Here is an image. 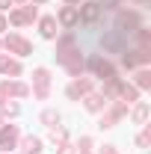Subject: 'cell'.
Returning <instances> with one entry per match:
<instances>
[{
    "instance_id": "cell-8",
    "label": "cell",
    "mask_w": 151,
    "mask_h": 154,
    "mask_svg": "<svg viewBox=\"0 0 151 154\" xmlns=\"http://www.w3.org/2000/svg\"><path fill=\"white\" fill-rule=\"evenodd\" d=\"M33 83H36V98H48L51 71H48V68H36V71H33Z\"/></svg>"
},
{
    "instance_id": "cell-16",
    "label": "cell",
    "mask_w": 151,
    "mask_h": 154,
    "mask_svg": "<svg viewBox=\"0 0 151 154\" xmlns=\"http://www.w3.org/2000/svg\"><path fill=\"white\" fill-rule=\"evenodd\" d=\"M3 92H6V95H18V98H24V95H30V89H27V86H24V83H9V80H6V83H3Z\"/></svg>"
},
{
    "instance_id": "cell-33",
    "label": "cell",
    "mask_w": 151,
    "mask_h": 154,
    "mask_svg": "<svg viewBox=\"0 0 151 154\" xmlns=\"http://www.w3.org/2000/svg\"><path fill=\"white\" fill-rule=\"evenodd\" d=\"M33 3H45V0H33Z\"/></svg>"
},
{
    "instance_id": "cell-7",
    "label": "cell",
    "mask_w": 151,
    "mask_h": 154,
    "mask_svg": "<svg viewBox=\"0 0 151 154\" xmlns=\"http://www.w3.org/2000/svg\"><path fill=\"white\" fill-rule=\"evenodd\" d=\"M77 15L83 24H95V21L101 18V6H98V0H89V3H83L80 9H77Z\"/></svg>"
},
{
    "instance_id": "cell-32",
    "label": "cell",
    "mask_w": 151,
    "mask_h": 154,
    "mask_svg": "<svg viewBox=\"0 0 151 154\" xmlns=\"http://www.w3.org/2000/svg\"><path fill=\"white\" fill-rule=\"evenodd\" d=\"M9 3H12V6H24V0H9Z\"/></svg>"
},
{
    "instance_id": "cell-26",
    "label": "cell",
    "mask_w": 151,
    "mask_h": 154,
    "mask_svg": "<svg viewBox=\"0 0 151 154\" xmlns=\"http://www.w3.org/2000/svg\"><path fill=\"white\" fill-rule=\"evenodd\" d=\"M136 142H139V145L145 148V145H148V131H145V134H139V139H136Z\"/></svg>"
},
{
    "instance_id": "cell-14",
    "label": "cell",
    "mask_w": 151,
    "mask_h": 154,
    "mask_svg": "<svg viewBox=\"0 0 151 154\" xmlns=\"http://www.w3.org/2000/svg\"><path fill=\"white\" fill-rule=\"evenodd\" d=\"M125 110H128L125 104H116L113 110H110V113H107V116H104V119H101V128H113L116 122H119V116L125 113Z\"/></svg>"
},
{
    "instance_id": "cell-19",
    "label": "cell",
    "mask_w": 151,
    "mask_h": 154,
    "mask_svg": "<svg viewBox=\"0 0 151 154\" xmlns=\"http://www.w3.org/2000/svg\"><path fill=\"white\" fill-rule=\"evenodd\" d=\"M24 151H27V154H39V151H42V139L27 136V139H24Z\"/></svg>"
},
{
    "instance_id": "cell-2",
    "label": "cell",
    "mask_w": 151,
    "mask_h": 154,
    "mask_svg": "<svg viewBox=\"0 0 151 154\" xmlns=\"http://www.w3.org/2000/svg\"><path fill=\"white\" fill-rule=\"evenodd\" d=\"M3 45H6V51H9V54H18V57H30V54H33V45H30L27 38L15 36V33L3 36Z\"/></svg>"
},
{
    "instance_id": "cell-5",
    "label": "cell",
    "mask_w": 151,
    "mask_h": 154,
    "mask_svg": "<svg viewBox=\"0 0 151 154\" xmlns=\"http://www.w3.org/2000/svg\"><path fill=\"white\" fill-rule=\"evenodd\" d=\"M33 18H36V3H27V6H18V9L9 12V21L15 27H24V24H30Z\"/></svg>"
},
{
    "instance_id": "cell-1",
    "label": "cell",
    "mask_w": 151,
    "mask_h": 154,
    "mask_svg": "<svg viewBox=\"0 0 151 154\" xmlns=\"http://www.w3.org/2000/svg\"><path fill=\"white\" fill-rule=\"evenodd\" d=\"M57 59L68 68V74H71V77H80V71H83V57H80L77 38L71 36V33H65V36L59 38V45H57Z\"/></svg>"
},
{
    "instance_id": "cell-11",
    "label": "cell",
    "mask_w": 151,
    "mask_h": 154,
    "mask_svg": "<svg viewBox=\"0 0 151 154\" xmlns=\"http://www.w3.org/2000/svg\"><path fill=\"white\" fill-rule=\"evenodd\" d=\"M86 92H92V80H86V77H83V80L77 77L74 83L68 86V98H71V101H77V98H80V95H86Z\"/></svg>"
},
{
    "instance_id": "cell-24",
    "label": "cell",
    "mask_w": 151,
    "mask_h": 154,
    "mask_svg": "<svg viewBox=\"0 0 151 154\" xmlns=\"http://www.w3.org/2000/svg\"><path fill=\"white\" fill-rule=\"evenodd\" d=\"M98 6H101V12H104V9L116 12V9H119V0H98Z\"/></svg>"
},
{
    "instance_id": "cell-6",
    "label": "cell",
    "mask_w": 151,
    "mask_h": 154,
    "mask_svg": "<svg viewBox=\"0 0 151 154\" xmlns=\"http://www.w3.org/2000/svg\"><path fill=\"white\" fill-rule=\"evenodd\" d=\"M89 68H92L98 77H104V80H113V77H116V68H113L104 57H98V54H95V57H89Z\"/></svg>"
},
{
    "instance_id": "cell-17",
    "label": "cell",
    "mask_w": 151,
    "mask_h": 154,
    "mask_svg": "<svg viewBox=\"0 0 151 154\" xmlns=\"http://www.w3.org/2000/svg\"><path fill=\"white\" fill-rule=\"evenodd\" d=\"M39 30H42V36H45V38H54V36H57V18H42Z\"/></svg>"
},
{
    "instance_id": "cell-34",
    "label": "cell",
    "mask_w": 151,
    "mask_h": 154,
    "mask_svg": "<svg viewBox=\"0 0 151 154\" xmlns=\"http://www.w3.org/2000/svg\"><path fill=\"white\" fill-rule=\"evenodd\" d=\"M65 3H77V0H65Z\"/></svg>"
},
{
    "instance_id": "cell-9",
    "label": "cell",
    "mask_w": 151,
    "mask_h": 154,
    "mask_svg": "<svg viewBox=\"0 0 151 154\" xmlns=\"http://www.w3.org/2000/svg\"><path fill=\"white\" fill-rule=\"evenodd\" d=\"M15 142H18V128L15 125H3V131H0V148L9 151V148H15Z\"/></svg>"
},
{
    "instance_id": "cell-18",
    "label": "cell",
    "mask_w": 151,
    "mask_h": 154,
    "mask_svg": "<svg viewBox=\"0 0 151 154\" xmlns=\"http://www.w3.org/2000/svg\"><path fill=\"white\" fill-rule=\"evenodd\" d=\"M119 98H122V104L128 107V104L136 101V89H133V86H122V89H119Z\"/></svg>"
},
{
    "instance_id": "cell-20",
    "label": "cell",
    "mask_w": 151,
    "mask_h": 154,
    "mask_svg": "<svg viewBox=\"0 0 151 154\" xmlns=\"http://www.w3.org/2000/svg\"><path fill=\"white\" fill-rule=\"evenodd\" d=\"M136 86H139V89H148V86H151V74L145 71V68L136 71Z\"/></svg>"
},
{
    "instance_id": "cell-23",
    "label": "cell",
    "mask_w": 151,
    "mask_h": 154,
    "mask_svg": "<svg viewBox=\"0 0 151 154\" xmlns=\"http://www.w3.org/2000/svg\"><path fill=\"white\" fill-rule=\"evenodd\" d=\"M51 139L62 145V142H65V131H62V128H51Z\"/></svg>"
},
{
    "instance_id": "cell-28",
    "label": "cell",
    "mask_w": 151,
    "mask_h": 154,
    "mask_svg": "<svg viewBox=\"0 0 151 154\" xmlns=\"http://www.w3.org/2000/svg\"><path fill=\"white\" fill-rule=\"evenodd\" d=\"M101 154H119V151H116V145H104V151H101Z\"/></svg>"
},
{
    "instance_id": "cell-12",
    "label": "cell",
    "mask_w": 151,
    "mask_h": 154,
    "mask_svg": "<svg viewBox=\"0 0 151 154\" xmlns=\"http://www.w3.org/2000/svg\"><path fill=\"white\" fill-rule=\"evenodd\" d=\"M59 24H62V27H77V24H80V15H77L74 6H65V9L59 12Z\"/></svg>"
},
{
    "instance_id": "cell-10",
    "label": "cell",
    "mask_w": 151,
    "mask_h": 154,
    "mask_svg": "<svg viewBox=\"0 0 151 154\" xmlns=\"http://www.w3.org/2000/svg\"><path fill=\"white\" fill-rule=\"evenodd\" d=\"M122 62H125V68H136V65H145L148 62V51H125V57H122Z\"/></svg>"
},
{
    "instance_id": "cell-25",
    "label": "cell",
    "mask_w": 151,
    "mask_h": 154,
    "mask_svg": "<svg viewBox=\"0 0 151 154\" xmlns=\"http://www.w3.org/2000/svg\"><path fill=\"white\" fill-rule=\"evenodd\" d=\"M0 107H3V113H9V116H18V104H9V101H6V104H0Z\"/></svg>"
},
{
    "instance_id": "cell-22",
    "label": "cell",
    "mask_w": 151,
    "mask_h": 154,
    "mask_svg": "<svg viewBox=\"0 0 151 154\" xmlns=\"http://www.w3.org/2000/svg\"><path fill=\"white\" fill-rule=\"evenodd\" d=\"M42 122H45L48 128H57V125H59V116L54 113V110H48V113H42Z\"/></svg>"
},
{
    "instance_id": "cell-31",
    "label": "cell",
    "mask_w": 151,
    "mask_h": 154,
    "mask_svg": "<svg viewBox=\"0 0 151 154\" xmlns=\"http://www.w3.org/2000/svg\"><path fill=\"white\" fill-rule=\"evenodd\" d=\"M3 30H6V18L0 15V33H3Z\"/></svg>"
},
{
    "instance_id": "cell-30",
    "label": "cell",
    "mask_w": 151,
    "mask_h": 154,
    "mask_svg": "<svg viewBox=\"0 0 151 154\" xmlns=\"http://www.w3.org/2000/svg\"><path fill=\"white\" fill-rule=\"evenodd\" d=\"M9 6H12L9 0H0V9H9Z\"/></svg>"
},
{
    "instance_id": "cell-27",
    "label": "cell",
    "mask_w": 151,
    "mask_h": 154,
    "mask_svg": "<svg viewBox=\"0 0 151 154\" xmlns=\"http://www.w3.org/2000/svg\"><path fill=\"white\" fill-rule=\"evenodd\" d=\"M59 154H71V145H68V142H62V145H59Z\"/></svg>"
},
{
    "instance_id": "cell-13",
    "label": "cell",
    "mask_w": 151,
    "mask_h": 154,
    "mask_svg": "<svg viewBox=\"0 0 151 154\" xmlns=\"http://www.w3.org/2000/svg\"><path fill=\"white\" fill-rule=\"evenodd\" d=\"M0 74L18 77L21 74V62H18V59H9V57H0Z\"/></svg>"
},
{
    "instance_id": "cell-3",
    "label": "cell",
    "mask_w": 151,
    "mask_h": 154,
    "mask_svg": "<svg viewBox=\"0 0 151 154\" xmlns=\"http://www.w3.org/2000/svg\"><path fill=\"white\" fill-rule=\"evenodd\" d=\"M101 45H104V51H113V54H125V51H128V42H125V36H122L119 30L104 33V36H101Z\"/></svg>"
},
{
    "instance_id": "cell-15",
    "label": "cell",
    "mask_w": 151,
    "mask_h": 154,
    "mask_svg": "<svg viewBox=\"0 0 151 154\" xmlns=\"http://www.w3.org/2000/svg\"><path fill=\"white\" fill-rule=\"evenodd\" d=\"M104 107H107V98H104V95H95V92H86V110L98 113V110H104Z\"/></svg>"
},
{
    "instance_id": "cell-21",
    "label": "cell",
    "mask_w": 151,
    "mask_h": 154,
    "mask_svg": "<svg viewBox=\"0 0 151 154\" xmlns=\"http://www.w3.org/2000/svg\"><path fill=\"white\" fill-rule=\"evenodd\" d=\"M145 119H148V104H136V110H133V122L142 125Z\"/></svg>"
},
{
    "instance_id": "cell-29",
    "label": "cell",
    "mask_w": 151,
    "mask_h": 154,
    "mask_svg": "<svg viewBox=\"0 0 151 154\" xmlns=\"http://www.w3.org/2000/svg\"><path fill=\"white\" fill-rule=\"evenodd\" d=\"M6 101H9V95H6V92H3V86H0V104H6Z\"/></svg>"
},
{
    "instance_id": "cell-4",
    "label": "cell",
    "mask_w": 151,
    "mask_h": 154,
    "mask_svg": "<svg viewBox=\"0 0 151 154\" xmlns=\"http://www.w3.org/2000/svg\"><path fill=\"white\" fill-rule=\"evenodd\" d=\"M142 24H139V15L136 12H119V18H116V30L122 33V36H128L133 30H139Z\"/></svg>"
}]
</instances>
